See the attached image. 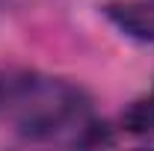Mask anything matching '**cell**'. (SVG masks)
Masks as SVG:
<instances>
[{
	"label": "cell",
	"mask_w": 154,
	"mask_h": 151,
	"mask_svg": "<svg viewBox=\"0 0 154 151\" xmlns=\"http://www.w3.org/2000/svg\"><path fill=\"white\" fill-rule=\"evenodd\" d=\"M12 122L21 136L30 139H51L62 131L86 128V101L80 89L62 80L48 77H27L15 86L9 98Z\"/></svg>",
	"instance_id": "cell-1"
},
{
	"label": "cell",
	"mask_w": 154,
	"mask_h": 151,
	"mask_svg": "<svg viewBox=\"0 0 154 151\" xmlns=\"http://www.w3.org/2000/svg\"><path fill=\"white\" fill-rule=\"evenodd\" d=\"M104 15L125 36L136 42H154V0H116L104 6Z\"/></svg>",
	"instance_id": "cell-2"
},
{
	"label": "cell",
	"mask_w": 154,
	"mask_h": 151,
	"mask_svg": "<svg viewBox=\"0 0 154 151\" xmlns=\"http://www.w3.org/2000/svg\"><path fill=\"white\" fill-rule=\"evenodd\" d=\"M122 122H125V128L131 133H139V136L154 133V98H148V101H134L125 110Z\"/></svg>",
	"instance_id": "cell-3"
},
{
	"label": "cell",
	"mask_w": 154,
	"mask_h": 151,
	"mask_svg": "<svg viewBox=\"0 0 154 151\" xmlns=\"http://www.w3.org/2000/svg\"><path fill=\"white\" fill-rule=\"evenodd\" d=\"M0 101H3V83H0Z\"/></svg>",
	"instance_id": "cell-4"
},
{
	"label": "cell",
	"mask_w": 154,
	"mask_h": 151,
	"mask_svg": "<svg viewBox=\"0 0 154 151\" xmlns=\"http://www.w3.org/2000/svg\"><path fill=\"white\" fill-rule=\"evenodd\" d=\"M151 98H154V95H151Z\"/></svg>",
	"instance_id": "cell-5"
}]
</instances>
